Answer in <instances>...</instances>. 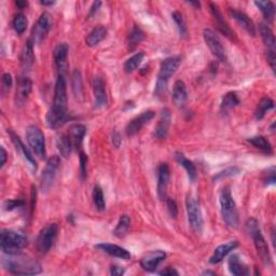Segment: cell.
<instances>
[{
	"instance_id": "obj_18",
	"label": "cell",
	"mask_w": 276,
	"mask_h": 276,
	"mask_svg": "<svg viewBox=\"0 0 276 276\" xmlns=\"http://www.w3.org/2000/svg\"><path fill=\"white\" fill-rule=\"evenodd\" d=\"M93 93L95 98V105L97 108H103L108 104V96L106 92L105 81L102 78H95L93 82Z\"/></svg>"
},
{
	"instance_id": "obj_43",
	"label": "cell",
	"mask_w": 276,
	"mask_h": 276,
	"mask_svg": "<svg viewBox=\"0 0 276 276\" xmlns=\"http://www.w3.org/2000/svg\"><path fill=\"white\" fill-rule=\"evenodd\" d=\"M172 17H173V20L175 21V23H176V25H177L180 36L185 37L187 35V27H186V23H185L183 14H181L180 12H178V11H175L174 13L172 14Z\"/></svg>"
},
{
	"instance_id": "obj_31",
	"label": "cell",
	"mask_w": 276,
	"mask_h": 276,
	"mask_svg": "<svg viewBox=\"0 0 276 276\" xmlns=\"http://www.w3.org/2000/svg\"><path fill=\"white\" fill-rule=\"evenodd\" d=\"M259 31L268 51H275V37L271 28L267 24H260Z\"/></svg>"
},
{
	"instance_id": "obj_6",
	"label": "cell",
	"mask_w": 276,
	"mask_h": 276,
	"mask_svg": "<svg viewBox=\"0 0 276 276\" xmlns=\"http://www.w3.org/2000/svg\"><path fill=\"white\" fill-rule=\"evenodd\" d=\"M246 228L250 233V235H252V237H253L256 249H257V252H258V255L260 256L261 260L263 261V263H265L266 266H271L272 265L271 255H270L268 244L260 231L258 221H257L254 218L248 219L246 222Z\"/></svg>"
},
{
	"instance_id": "obj_46",
	"label": "cell",
	"mask_w": 276,
	"mask_h": 276,
	"mask_svg": "<svg viewBox=\"0 0 276 276\" xmlns=\"http://www.w3.org/2000/svg\"><path fill=\"white\" fill-rule=\"evenodd\" d=\"M87 175V155L81 151L80 152V176L81 179H85Z\"/></svg>"
},
{
	"instance_id": "obj_29",
	"label": "cell",
	"mask_w": 276,
	"mask_h": 276,
	"mask_svg": "<svg viewBox=\"0 0 276 276\" xmlns=\"http://www.w3.org/2000/svg\"><path fill=\"white\" fill-rule=\"evenodd\" d=\"M86 134V128L83 124H73L69 130V136L72 141V145L74 148L80 149L82 145L83 138Z\"/></svg>"
},
{
	"instance_id": "obj_55",
	"label": "cell",
	"mask_w": 276,
	"mask_h": 276,
	"mask_svg": "<svg viewBox=\"0 0 276 276\" xmlns=\"http://www.w3.org/2000/svg\"><path fill=\"white\" fill-rule=\"evenodd\" d=\"M0 151H1V162H0V167H2L4 164H5V162H7V151H5L4 148L1 147L0 148Z\"/></svg>"
},
{
	"instance_id": "obj_1",
	"label": "cell",
	"mask_w": 276,
	"mask_h": 276,
	"mask_svg": "<svg viewBox=\"0 0 276 276\" xmlns=\"http://www.w3.org/2000/svg\"><path fill=\"white\" fill-rule=\"evenodd\" d=\"M67 102L66 80L60 74L55 83L53 105L47 114V124L50 129L58 130L67 122Z\"/></svg>"
},
{
	"instance_id": "obj_23",
	"label": "cell",
	"mask_w": 276,
	"mask_h": 276,
	"mask_svg": "<svg viewBox=\"0 0 276 276\" xmlns=\"http://www.w3.org/2000/svg\"><path fill=\"white\" fill-rule=\"evenodd\" d=\"M238 246V242L237 241H230L228 243H224L222 245L218 246L214 254L210 257L209 262L211 265H218V263H220L225 257H227L232 250H234L235 248H237Z\"/></svg>"
},
{
	"instance_id": "obj_32",
	"label": "cell",
	"mask_w": 276,
	"mask_h": 276,
	"mask_svg": "<svg viewBox=\"0 0 276 276\" xmlns=\"http://www.w3.org/2000/svg\"><path fill=\"white\" fill-rule=\"evenodd\" d=\"M56 146H58V149H59L61 155L64 156V158H68V156L70 155L71 149L73 147L72 141L70 139V136H69L68 134H62L59 137L58 142H56Z\"/></svg>"
},
{
	"instance_id": "obj_24",
	"label": "cell",
	"mask_w": 276,
	"mask_h": 276,
	"mask_svg": "<svg viewBox=\"0 0 276 276\" xmlns=\"http://www.w3.org/2000/svg\"><path fill=\"white\" fill-rule=\"evenodd\" d=\"M169 124H171V112L167 108L162 109L160 120L154 129V136L159 139H164L167 136Z\"/></svg>"
},
{
	"instance_id": "obj_36",
	"label": "cell",
	"mask_w": 276,
	"mask_h": 276,
	"mask_svg": "<svg viewBox=\"0 0 276 276\" xmlns=\"http://www.w3.org/2000/svg\"><path fill=\"white\" fill-rule=\"evenodd\" d=\"M130 229H131V218L128 215H122L120 219H119L117 227L114 230V235L119 238H122L129 233Z\"/></svg>"
},
{
	"instance_id": "obj_37",
	"label": "cell",
	"mask_w": 276,
	"mask_h": 276,
	"mask_svg": "<svg viewBox=\"0 0 276 276\" xmlns=\"http://www.w3.org/2000/svg\"><path fill=\"white\" fill-rule=\"evenodd\" d=\"M248 142H250L254 147L261 150L262 152H265L267 154H271L273 152L271 143H270L267 140L266 137H263V136H255V137L249 138Z\"/></svg>"
},
{
	"instance_id": "obj_27",
	"label": "cell",
	"mask_w": 276,
	"mask_h": 276,
	"mask_svg": "<svg viewBox=\"0 0 276 276\" xmlns=\"http://www.w3.org/2000/svg\"><path fill=\"white\" fill-rule=\"evenodd\" d=\"M228 266H229V271L231 274L236 275V276H244V275H248L249 274V269L248 267L243 263L240 259V257L237 255H232L229 261H228Z\"/></svg>"
},
{
	"instance_id": "obj_5",
	"label": "cell",
	"mask_w": 276,
	"mask_h": 276,
	"mask_svg": "<svg viewBox=\"0 0 276 276\" xmlns=\"http://www.w3.org/2000/svg\"><path fill=\"white\" fill-rule=\"evenodd\" d=\"M1 250L5 255H17L21 254L22 249L27 246V237L11 230H2L0 237Z\"/></svg>"
},
{
	"instance_id": "obj_26",
	"label": "cell",
	"mask_w": 276,
	"mask_h": 276,
	"mask_svg": "<svg viewBox=\"0 0 276 276\" xmlns=\"http://www.w3.org/2000/svg\"><path fill=\"white\" fill-rule=\"evenodd\" d=\"M188 98L187 87L184 81L177 80L173 87V102L177 107H183Z\"/></svg>"
},
{
	"instance_id": "obj_21",
	"label": "cell",
	"mask_w": 276,
	"mask_h": 276,
	"mask_svg": "<svg viewBox=\"0 0 276 276\" xmlns=\"http://www.w3.org/2000/svg\"><path fill=\"white\" fill-rule=\"evenodd\" d=\"M97 249L102 250V252L108 254L112 257H116V258L122 259V260H130L131 259V254L129 250L125 248L118 246L116 244H108V243H100L97 244L95 246Z\"/></svg>"
},
{
	"instance_id": "obj_33",
	"label": "cell",
	"mask_w": 276,
	"mask_h": 276,
	"mask_svg": "<svg viewBox=\"0 0 276 276\" xmlns=\"http://www.w3.org/2000/svg\"><path fill=\"white\" fill-rule=\"evenodd\" d=\"M255 4L262 12L263 17L268 23H271L275 16V4L272 1H255Z\"/></svg>"
},
{
	"instance_id": "obj_17",
	"label": "cell",
	"mask_w": 276,
	"mask_h": 276,
	"mask_svg": "<svg viewBox=\"0 0 276 276\" xmlns=\"http://www.w3.org/2000/svg\"><path fill=\"white\" fill-rule=\"evenodd\" d=\"M68 51H69V47L65 42L60 43V45L56 46L53 51L55 65L58 67L60 74H63V76H64V72L66 71V68H67Z\"/></svg>"
},
{
	"instance_id": "obj_22",
	"label": "cell",
	"mask_w": 276,
	"mask_h": 276,
	"mask_svg": "<svg viewBox=\"0 0 276 276\" xmlns=\"http://www.w3.org/2000/svg\"><path fill=\"white\" fill-rule=\"evenodd\" d=\"M229 14L234 18V20L241 25V26L245 29L249 35L255 36L256 35V26L254 22L250 20V17L244 13V12L240 11V10H236L233 8H230L229 9Z\"/></svg>"
},
{
	"instance_id": "obj_50",
	"label": "cell",
	"mask_w": 276,
	"mask_h": 276,
	"mask_svg": "<svg viewBox=\"0 0 276 276\" xmlns=\"http://www.w3.org/2000/svg\"><path fill=\"white\" fill-rule=\"evenodd\" d=\"M125 273V269L122 267L119 266H111L110 268V274L111 275H116V276H120L123 275Z\"/></svg>"
},
{
	"instance_id": "obj_48",
	"label": "cell",
	"mask_w": 276,
	"mask_h": 276,
	"mask_svg": "<svg viewBox=\"0 0 276 276\" xmlns=\"http://www.w3.org/2000/svg\"><path fill=\"white\" fill-rule=\"evenodd\" d=\"M263 183L267 186L275 184V167L272 166L263 175Z\"/></svg>"
},
{
	"instance_id": "obj_57",
	"label": "cell",
	"mask_w": 276,
	"mask_h": 276,
	"mask_svg": "<svg viewBox=\"0 0 276 276\" xmlns=\"http://www.w3.org/2000/svg\"><path fill=\"white\" fill-rule=\"evenodd\" d=\"M40 3L42 5H52L55 3V1H52V0H50V1H46V0H42V1H40Z\"/></svg>"
},
{
	"instance_id": "obj_59",
	"label": "cell",
	"mask_w": 276,
	"mask_h": 276,
	"mask_svg": "<svg viewBox=\"0 0 276 276\" xmlns=\"http://www.w3.org/2000/svg\"><path fill=\"white\" fill-rule=\"evenodd\" d=\"M203 275H216L215 272H211V271H205L203 273Z\"/></svg>"
},
{
	"instance_id": "obj_52",
	"label": "cell",
	"mask_w": 276,
	"mask_h": 276,
	"mask_svg": "<svg viewBox=\"0 0 276 276\" xmlns=\"http://www.w3.org/2000/svg\"><path fill=\"white\" fill-rule=\"evenodd\" d=\"M100 5H102V2H100V1H95V2L92 4L91 10H90V13H89V17H92V16H94V15L97 13V11L99 10Z\"/></svg>"
},
{
	"instance_id": "obj_7",
	"label": "cell",
	"mask_w": 276,
	"mask_h": 276,
	"mask_svg": "<svg viewBox=\"0 0 276 276\" xmlns=\"http://www.w3.org/2000/svg\"><path fill=\"white\" fill-rule=\"evenodd\" d=\"M59 227L56 223H50L43 228L36 240V249L41 255L48 254L58 238Z\"/></svg>"
},
{
	"instance_id": "obj_14",
	"label": "cell",
	"mask_w": 276,
	"mask_h": 276,
	"mask_svg": "<svg viewBox=\"0 0 276 276\" xmlns=\"http://www.w3.org/2000/svg\"><path fill=\"white\" fill-rule=\"evenodd\" d=\"M166 259V253L163 250H152L145 255L140 260V267L147 272H154L160 263Z\"/></svg>"
},
{
	"instance_id": "obj_39",
	"label": "cell",
	"mask_w": 276,
	"mask_h": 276,
	"mask_svg": "<svg viewBox=\"0 0 276 276\" xmlns=\"http://www.w3.org/2000/svg\"><path fill=\"white\" fill-rule=\"evenodd\" d=\"M240 104V99H238L235 92H229L224 95L222 103H221V110L227 112L228 110L236 107Z\"/></svg>"
},
{
	"instance_id": "obj_45",
	"label": "cell",
	"mask_w": 276,
	"mask_h": 276,
	"mask_svg": "<svg viewBox=\"0 0 276 276\" xmlns=\"http://www.w3.org/2000/svg\"><path fill=\"white\" fill-rule=\"evenodd\" d=\"M12 83H13V80H12L11 74L8 72L3 73L2 79H1V92L3 95H5V94L10 91Z\"/></svg>"
},
{
	"instance_id": "obj_41",
	"label": "cell",
	"mask_w": 276,
	"mask_h": 276,
	"mask_svg": "<svg viewBox=\"0 0 276 276\" xmlns=\"http://www.w3.org/2000/svg\"><path fill=\"white\" fill-rule=\"evenodd\" d=\"M143 38H145L143 31L138 26H134L129 35V45L131 49H134L137 45H139V43L143 40Z\"/></svg>"
},
{
	"instance_id": "obj_25",
	"label": "cell",
	"mask_w": 276,
	"mask_h": 276,
	"mask_svg": "<svg viewBox=\"0 0 276 276\" xmlns=\"http://www.w3.org/2000/svg\"><path fill=\"white\" fill-rule=\"evenodd\" d=\"M8 133L10 134L11 139H12V141H13L17 151L23 155V158L29 163V165L31 167H33L34 169H37V162H36V160L34 158V155L31 154V152L29 151V150L26 147H25L24 142L21 140V138L18 137L15 133H13V132H12V131H8Z\"/></svg>"
},
{
	"instance_id": "obj_4",
	"label": "cell",
	"mask_w": 276,
	"mask_h": 276,
	"mask_svg": "<svg viewBox=\"0 0 276 276\" xmlns=\"http://www.w3.org/2000/svg\"><path fill=\"white\" fill-rule=\"evenodd\" d=\"M220 208L221 215L224 222L229 225L230 228H237L240 223V218H238V211L236 208V204L232 198L231 190L229 187H224L220 192Z\"/></svg>"
},
{
	"instance_id": "obj_38",
	"label": "cell",
	"mask_w": 276,
	"mask_h": 276,
	"mask_svg": "<svg viewBox=\"0 0 276 276\" xmlns=\"http://www.w3.org/2000/svg\"><path fill=\"white\" fill-rule=\"evenodd\" d=\"M143 58H145V53L143 52H138V53L134 54L132 58H130L127 62L124 63V67H123L124 71L128 73L135 71L138 68V66L141 64Z\"/></svg>"
},
{
	"instance_id": "obj_44",
	"label": "cell",
	"mask_w": 276,
	"mask_h": 276,
	"mask_svg": "<svg viewBox=\"0 0 276 276\" xmlns=\"http://www.w3.org/2000/svg\"><path fill=\"white\" fill-rule=\"evenodd\" d=\"M238 173H240V168L236 167V166H233V167H229L227 169H224V171L220 172V173H218L216 176L214 177V180L218 181V180H220V179H223L225 177H230V176H234V175H237Z\"/></svg>"
},
{
	"instance_id": "obj_58",
	"label": "cell",
	"mask_w": 276,
	"mask_h": 276,
	"mask_svg": "<svg viewBox=\"0 0 276 276\" xmlns=\"http://www.w3.org/2000/svg\"><path fill=\"white\" fill-rule=\"evenodd\" d=\"M189 4H191V5H194V7L196 8H200L201 7V3L200 2H194V1H190V2H188Z\"/></svg>"
},
{
	"instance_id": "obj_51",
	"label": "cell",
	"mask_w": 276,
	"mask_h": 276,
	"mask_svg": "<svg viewBox=\"0 0 276 276\" xmlns=\"http://www.w3.org/2000/svg\"><path fill=\"white\" fill-rule=\"evenodd\" d=\"M268 63L271 66L272 70H275V51H268Z\"/></svg>"
},
{
	"instance_id": "obj_42",
	"label": "cell",
	"mask_w": 276,
	"mask_h": 276,
	"mask_svg": "<svg viewBox=\"0 0 276 276\" xmlns=\"http://www.w3.org/2000/svg\"><path fill=\"white\" fill-rule=\"evenodd\" d=\"M12 25H13V28L15 30V33L17 35H22V34H24V31L26 30V28H27V18L24 14L18 13L14 16L13 22H12Z\"/></svg>"
},
{
	"instance_id": "obj_28",
	"label": "cell",
	"mask_w": 276,
	"mask_h": 276,
	"mask_svg": "<svg viewBox=\"0 0 276 276\" xmlns=\"http://www.w3.org/2000/svg\"><path fill=\"white\" fill-rule=\"evenodd\" d=\"M175 159H176V161L179 163V164L185 168V171H186L188 177H189V180L191 181V183H194V181L197 180V177H198V171H197L196 165L193 164V162L190 161V160H188L181 152L175 153Z\"/></svg>"
},
{
	"instance_id": "obj_15",
	"label": "cell",
	"mask_w": 276,
	"mask_h": 276,
	"mask_svg": "<svg viewBox=\"0 0 276 276\" xmlns=\"http://www.w3.org/2000/svg\"><path fill=\"white\" fill-rule=\"evenodd\" d=\"M31 90H33V82L26 76H20L16 81V92H15V104L21 106L26 103Z\"/></svg>"
},
{
	"instance_id": "obj_11",
	"label": "cell",
	"mask_w": 276,
	"mask_h": 276,
	"mask_svg": "<svg viewBox=\"0 0 276 276\" xmlns=\"http://www.w3.org/2000/svg\"><path fill=\"white\" fill-rule=\"evenodd\" d=\"M52 27V17L50 15L48 12H45L40 15L38 18V21L34 25L33 29H31V36L30 40L33 41L34 45L36 43H40L46 39V37L48 36L49 31L51 30Z\"/></svg>"
},
{
	"instance_id": "obj_13",
	"label": "cell",
	"mask_w": 276,
	"mask_h": 276,
	"mask_svg": "<svg viewBox=\"0 0 276 276\" xmlns=\"http://www.w3.org/2000/svg\"><path fill=\"white\" fill-rule=\"evenodd\" d=\"M155 117V112L152 110H146L141 112L139 116L135 117L134 119L129 122V124L127 125V135L132 137L135 136L138 132H139L146 124H148L152 119Z\"/></svg>"
},
{
	"instance_id": "obj_10",
	"label": "cell",
	"mask_w": 276,
	"mask_h": 276,
	"mask_svg": "<svg viewBox=\"0 0 276 276\" xmlns=\"http://www.w3.org/2000/svg\"><path fill=\"white\" fill-rule=\"evenodd\" d=\"M61 167V158L59 155H53L47 162L46 167L41 174V189L47 192L52 187L54 180Z\"/></svg>"
},
{
	"instance_id": "obj_30",
	"label": "cell",
	"mask_w": 276,
	"mask_h": 276,
	"mask_svg": "<svg viewBox=\"0 0 276 276\" xmlns=\"http://www.w3.org/2000/svg\"><path fill=\"white\" fill-rule=\"evenodd\" d=\"M107 35V29L103 25H98V26L94 27L91 33L87 35L85 42L89 47H95L100 41H103Z\"/></svg>"
},
{
	"instance_id": "obj_56",
	"label": "cell",
	"mask_w": 276,
	"mask_h": 276,
	"mask_svg": "<svg viewBox=\"0 0 276 276\" xmlns=\"http://www.w3.org/2000/svg\"><path fill=\"white\" fill-rule=\"evenodd\" d=\"M15 4L17 5L18 9H24V8L27 7L28 2L27 1H21V0H17V1L15 2Z\"/></svg>"
},
{
	"instance_id": "obj_9",
	"label": "cell",
	"mask_w": 276,
	"mask_h": 276,
	"mask_svg": "<svg viewBox=\"0 0 276 276\" xmlns=\"http://www.w3.org/2000/svg\"><path fill=\"white\" fill-rule=\"evenodd\" d=\"M26 139L29 147L39 159L43 160L47 156L46 138L42 131L35 125H31L26 131Z\"/></svg>"
},
{
	"instance_id": "obj_47",
	"label": "cell",
	"mask_w": 276,
	"mask_h": 276,
	"mask_svg": "<svg viewBox=\"0 0 276 276\" xmlns=\"http://www.w3.org/2000/svg\"><path fill=\"white\" fill-rule=\"evenodd\" d=\"M166 205H167V210L169 212V215H171V217L176 218L178 215V206H177L176 201L173 199L166 198Z\"/></svg>"
},
{
	"instance_id": "obj_12",
	"label": "cell",
	"mask_w": 276,
	"mask_h": 276,
	"mask_svg": "<svg viewBox=\"0 0 276 276\" xmlns=\"http://www.w3.org/2000/svg\"><path fill=\"white\" fill-rule=\"evenodd\" d=\"M203 37L206 46L209 48L212 55L216 56L220 62L227 61V52H225V49L222 46L219 37L214 33V31L211 29H205L203 33Z\"/></svg>"
},
{
	"instance_id": "obj_16",
	"label": "cell",
	"mask_w": 276,
	"mask_h": 276,
	"mask_svg": "<svg viewBox=\"0 0 276 276\" xmlns=\"http://www.w3.org/2000/svg\"><path fill=\"white\" fill-rule=\"evenodd\" d=\"M171 171L166 163H161L158 167V196L160 200H166L167 187L169 183Z\"/></svg>"
},
{
	"instance_id": "obj_3",
	"label": "cell",
	"mask_w": 276,
	"mask_h": 276,
	"mask_svg": "<svg viewBox=\"0 0 276 276\" xmlns=\"http://www.w3.org/2000/svg\"><path fill=\"white\" fill-rule=\"evenodd\" d=\"M179 65H180V59L176 58V56L167 58L161 63L159 76H158V80H156L155 89H154L155 96L161 97L163 94L166 92L168 80L175 72L177 71Z\"/></svg>"
},
{
	"instance_id": "obj_40",
	"label": "cell",
	"mask_w": 276,
	"mask_h": 276,
	"mask_svg": "<svg viewBox=\"0 0 276 276\" xmlns=\"http://www.w3.org/2000/svg\"><path fill=\"white\" fill-rule=\"evenodd\" d=\"M93 202L98 211H104L106 208V202L103 189L99 186H95L93 189Z\"/></svg>"
},
{
	"instance_id": "obj_2",
	"label": "cell",
	"mask_w": 276,
	"mask_h": 276,
	"mask_svg": "<svg viewBox=\"0 0 276 276\" xmlns=\"http://www.w3.org/2000/svg\"><path fill=\"white\" fill-rule=\"evenodd\" d=\"M8 256V258H3L2 267L11 274L36 275L42 272V268L38 261L21 256L20 254Z\"/></svg>"
},
{
	"instance_id": "obj_34",
	"label": "cell",
	"mask_w": 276,
	"mask_h": 276,
	"mask_svg": "<svg viewBox=\"0 0 276 276\" xmlns=\"http://www.w3.org/2000/svg\"><path fill=\"white\" fill-rule=\"evenodd\" d=\"M274 108V102L273 99H271L270 97H263L259 104H258V107L256 109L255 112V117L257 120H262L265 116L267 115V112L270 111L271 109Z\"/></svg>"
},
{
	"instance_id": "obj_35",
	"label": "cell",
	"mask_w": 276,
	"mask_h": 276,
	"mask_svg": "<svg viewBox=\"0 0 276 276\" xmlns=\"http://www.w3.org/2000/svg\"><path fill=\"white\" fill-rule=\"evenodd\" d=\"M71 85H72L73 95L76 96L77 99H82V97H83L82 76H81V72H80V70H78V69H74L73 70Z\"/></svg>"
},
{
	"instance_id": "obj_54",
	"label": "cell",
	"mask_w": 276,
	"mask_h": 276,
	"mask_svg": "<svg viewBox=\"0 0 276 276\" xmlns=\"http://www.w3.org/2000/svg\"><path fill=\"white\" fill-rule=\"evenodd\" d=\"M112 142H114V145H115V147H119L121 145V142H122V139H121V136L119 135V133H116L112 135Z\"/></svg>"
},
{
	"instance_id": "obj_53",
	"label": "cell",
	"mask_w": 276,
	"mask_h": 276,
	"mask_svg": "<svg viewBox=\"0 0 276 276\" xmlns=\"http://www.w3.org/2000/svg\"><path fill=\"white\" fill-rule=\"evenodd\" d=\"M159 274L160 275H178V272L173 268H166L165 270H162L161 272H159Z\"/></svg>"
},
{
	"instance_id": "obj_8",
	"label": "cell",
	"mask_w": 276,
	"mask_h": 276,
	"mask_svg": "<svg viewBox=\"0 0 276 276\" xmlns=\"http://www.w3.org/2000/svg\"><path fill=\"white\" fill-rule=\"evenodd\" d=\"M186 208H187V214H188V221L191 229L196 232L197 234H201L203 231V216L202 211L200 208V204L191 194L187 197L186 199Z\"/></svg>"
},
{
	"instance_id": "obj_49",
	"label": "cell",
	"mask_w": 276,
	"mask_h": 276,
	"mask_svg": "<svg viewBox=\"0 0 276 276\" xmlns=\"http://www.w3.org/2000/svg\"><path fill=\"white\" fill-rule=\"evenodd\" d=\"M23 205H24V202L21 200H8L4 202L3 207L5 210L11 211V210L18 208V207H22Z\"/></svg>"
},
{
	"instance_id": "obj_19",
	"label": "cell",
	"mask_w": 276,
	"mask_h": 276,
	"mask_svg": "<svg viewBox=\"0 0 276 276\" xmlns=\"http://www.w3.org/2000/svg\"><path fill=\"white\" fill-rule=\"evenodd\" d=\"M209 8H210V13H211L212 17H214V20L216 22V25H217L218 29L220 30L224 36H227L228 38L234 39L235 38L234 31L230 28L228 23L224 21V18L222 17L221 12L219 11L217 5L215 3H210L209 4Z\"/></svg>"
},
{
	"instance_id": "obj_20",
	"label": "cell",
	"mask_w": 276,
	"mask_h": 276,
	"mask_svg": "<svg viewBox=\"0 0 276 276\" xmlns=\"http://www.w3.org/2000/svg\"><path fill=\"white\" fill-rule=\"evenodd\" d=\"M21 66L24 71H29L35 64V54H34V43L28 39L22 49L21 56Z\"/></svg>"
}]
</instances>
